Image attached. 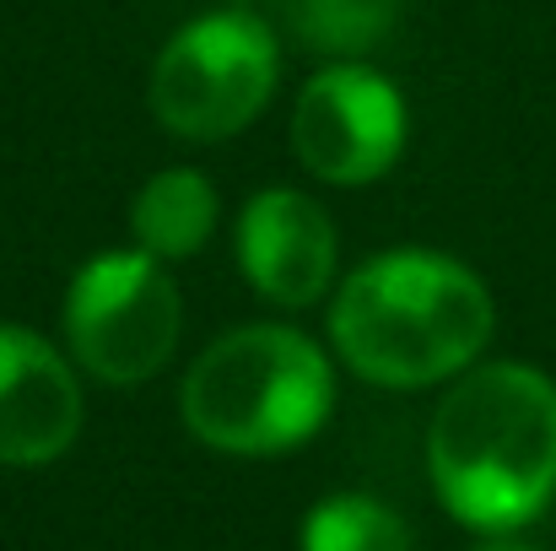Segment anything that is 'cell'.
<instances>
[{"instance_id": "obj_1", "label": "cell", "mask_w": 556, "mask_h": 551, "mask_svg": "<svg viewBox=\"0 0 556 551\" xmlns=\"http://www.w3.org/2000/svg\"><path fill=\"white\" fill-rule=\"evenodd\" d=\"M427 471L459 525H530L556 498V384L525 363L470 367L427 427Z\"/></svg>"}, {"instance_id": "obj_2", "label": "cell", "mask_w": 556, "mask_h": 551, "mask_svg": "<svg viewBox=\"0 0 556 551\" xmlns=\"http://www.w3.org/2000/svg\"><path fill=\"white\" fill-rule=\"evenodd\" d=\"M492 320V292L470 265L432 249H394L341 281L330 336L368 384L421 389L476 363Z\"/></svg>"}, {"instance_id": "obj_3", "label": "cell", "mask_w": 556, "mask_h": 551, "mask_svg": "<svg viewBox=\"0 0 556 551\" xmlns=\"http://www.w3.org/2000/svg\"><path fill=\"white\" fill-rule=\"evenodd\" d=\"M189 433L222 454H281L314 438L336 405L325 352L287 325H243L185 373Z\"/></svg>"}, {"instance_id": "obj_4", "label": "cell", "mask_w": 556, "mask_h": 551, "mask_svg": "<svg viewBox=\"0 0 556 551\" xmlns=\"http://www.w3.org/2000/svg\"><path fill=\"white\" fill-rule=\"evenodd\" d=\"M276 38L254 11H211L168 38L152 65V114L185 141H222L254 125L276 92Z\"/></svg>"}, {"instance_id": "obj_5", "label": "cell", "mask_w": 556, "mask_h": 551, "mask_svg": "<svg viewBox=\"0 0 556 551\" xmlns=\"http://www.w3.org/2000/svg\"><path fill=\"white\" fill-rule=\"evenodd\" d=\"M185 309L157 254H98L65 292V336L76 363L103 384H147L174 358Z\"/></svg>"}, {"instance_id": "obj_6", "label": "cell", "mask_w": 556, "mask_h": 551, "mask_svg": "<svg viewBox=\"0 0 556 551\" xmlns=\"http://www.w3.org/2000/svg\"><path fill=\"white\" fill-rule=\"evenodd\" d=\"M405 147V98L368 65L319 71L292 109V152L325 184L378 179Z\"/></svg>"}, {"instance_id": "obj_7", "label": "cell", "mask_w": 556, "mask_h": 551, "mask_svg": "<svg viewBox=\"0 0 556 551\" xmlns=\"http://www.w3.org/2000/svg\"><path fill=\"white\" fill-rule=\"evenodd\" d=\"M81 433V384L33 330L0 325V465H49Z\"/></svg>"}, {"instance_id": "obj_8", "label": "cell", "mask_w": 556, "mask_h": 551, "mask_svg": "<svg viewBox=\"0 0 556 551\" xmlns=\"http://www.w3.org/2000/svg\"><path fill=\"white\" fill-rule=\"evenodd\" d=\"M243 276L281 309H308L336 281V227L319 200L298 189H265L238 216Z\"/></svg>"}, {"instance_id": "obj_9", "label": "cell", "mask_w": 556, "mask_h": 551, "mask_svg": "<svg viewBox=\"0 0 556 551\" xmlns=\"http://www.w3.org/2000/svg\"><path fill=\"white\" fill-rule=\"evenodd\" d=\"M130 227L147 254L189 260L216 233V189L189 168H163L141 184V195L130 205Z\"/></svg>"}, {"instance_id": "obj_10", "label": "cell", "mask_w": 556, "mask_h": 551, "mask_svg": "<svg viewBox=\"0 0 556 551\" xmlns=\"http://www.w3.org/2000/svg\"><path fill=\"white\" fill-rule=\"evenodd\" d=\"M276 5H281L292 38L330 60L368 54L405 11V0H276Z\"/></svg>"}, {"instance_id": "obj_11", "label": "cell", "mask_w": 556, "mask_h": 551, "mask_svg": "<svg viewBox=\"0 0 556 551\" xmlns=\"http://www.w3.org/2000/svg\"><path fill=\"white\" fill-rule=\"evenodd\" d=\"M303 551H410V530L383 503L341 492V498H325L308 514Z\"/></svg>"}, {"instance_id": "obj_12", "label": "cell", "mask_w": 556, "mask_h": 551, "mask_svg": "<svg viewBox=\"0 0 556 551\" xmlns=\"http://www.w3.org/2000/svg\"><path fill=\"white\" fill-rule=\"evenodd\" d=\"M476 551H535V547H525V541H514V530H503V536H492V541H481Z\"/></svg>"}]
</instances>
